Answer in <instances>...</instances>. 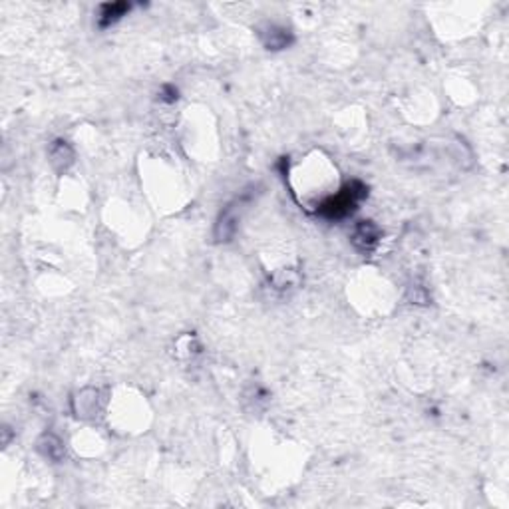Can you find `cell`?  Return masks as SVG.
Wrapping results in <instances>:
<instances>
[{
  "instance_id": "3",
  "label": "cell",
  "mask_w": 509,
  "mask_h": 509,
  "mask_svg": "<svg viewBox=\"0 0 509 509\" xmlns=\"http://www.w3.org/2000/svg\"><path fill=\"white\" fill-rule=\"evenodd\" d=\"M125 11H130L127 4H104L102 6V25H110L113 20H118Z\"/></svg>"
},
{
  "instance_id": "2",
  "label": "cell",
  "mask_w": 509,
  "mask_h": 509,
  "mask_svg": "<svg viewBox=\"0 0 509 509\" xmlns=\"http://www.w3.org/2000/svg\"><path fill=\"white\" fill-rule=\"evenodd\" d=\"M378 237H380V231H378L376 225L370 223V221H362L356 227L352 241H354L356 249H361V251H372L376 247V243H378Z\"/></svg>"
},
{
  "instance_id": "1",
  "label": "cell",
  "mask_w": 509,
  "mask_h": 509,
  "mask_svg": "<svg viewBox=\"0 0 509 509\" xmlns=\"http://www.w3.org/2000/svg\"><path fill=\"white\" fill-rule=\"evenodd\" d=\"M366 195V187L354 181L347 186L342 191H338L335 197H328L319 205V213L328 217V219H338L344 217L348 213L354 211V207L358 205V201Z\"/></svg>"
}]
</instances>
